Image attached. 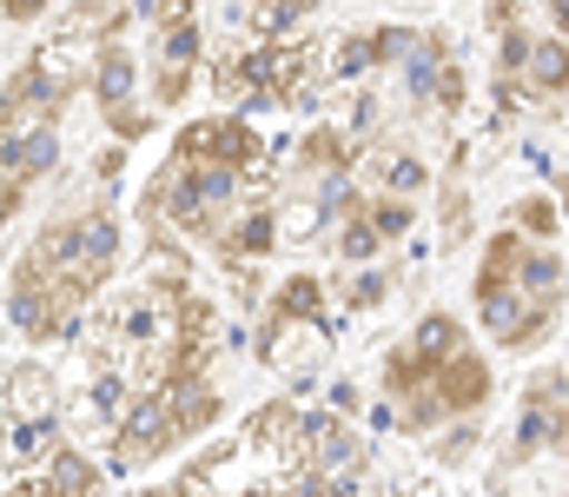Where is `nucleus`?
<instances>
[{"instance_id":"f257e3e1","label":"nucleus","mask_w":569,"mask_h":497,"mask_svg":"<svg viewBox=\"0 0 569 497\" xmlns=\"http://www.w3.org/2000/svg\"><path fill=\"white\" fill-rule=\"evenodd\" d=\"M120 259H127V226L113 199L47 212L7 272V326L27 345H73L87 312L113 292Z\"/></svg>"},{"instance_id":"f03ea898","label":"nucleus","mask_w":569,"mask_h":497,"mask_svg":"<svg viewBox=\"0 0 569 497\" xmlns=\"http://www.w3.org/2000/svg\"><path fill=\"white\" fill-rule=\"evenodd\" d=\"M470 306L477 331L503 351V358H530L543 351L569 306V259L543 239H523L517 226H497L477 252L470 272Z\"/></svg>"},{"instance_id":"7ed1b4c3","label":"nucleus","mask_w":569,"mask_h":497,"mask_svg":"<svg viewBox=\"0 0 569 497\" xmlns=\"http://www.w3.org/2000/svg\"><path fill=\"white\" fill-rule=\"evenodd\" d=\"M219 418H226V385L212 371H166V378H152L140 391H127L100 465L113 478H140L152 465L206 445L219 431Z\"/></svg>"},{"instance_id":"20e7f679","label":"nucleus","mask_w":569,"mask_h":497,"mask_svg":"<svg viewBox=\"0 0 569 497\" xmlns=\"http://www.w3.org/2000/svg\"><path fill=\"white\" fill-rule=\"evenodd\" d=\"M325 40L291 33V40H232L226 53L206 60V87L226 113H305L325 93Z\"/></svg>"},{"instance_id":"39448f33","label":"nucleus","mask_w":569,"mask_h":497,"mask_svg":"<svg viewBox=\"0 0 569 497\" xmlns=\"http://www.w3.org/2000/svg\"><path fill=\"white\" fill-rule=\"evenodd\" d=\"M259 192H279V186H252L246 172H226V166H192V160H159V172L140 186V219L146 232H172L179 246H212L219 226L259 199Z\"/></svg>"},{"instance_id":"423d86ee","label":"nucleus","mask_w":569,"mask_h":497,"mask_svg":"<svg viewBox=\"0 0 569 497\" xmlns=\"http://www.w3.org/2000/svg\"><path fill=\"white\" fill-rule=\"evenodd\" d=\"M457 345H470L463 319L443 312V306H430L425 319H418V331L385 351V365H378V398H385V425H391V431L430 438V431L443 425V411H437V371H443V358H450Z\"/></svg>"},{"instance_id":"0eeeda50","label":"nucleus","mask_w":569,"mask_h":497,"mask_svg":"<svg viewBox=\"0 0 569 497\" xmlns=\"http://www.w3.org/2000/svg\"><path fill=\"white\" fill-rule=\"evenodd\" d=\"M569 100V40L537 27V20H517L497 33V53H490V107L497 120L523 113V107H563Z\"/></svg>"},{"instance_id":"6e6552de","label":"nucleus","mask_w":569,"mask_h":497,"mask_svg":"<svg viewBox=\"0 0 569 497\" xmlns=\"http://www.w3.org/2000/svg\"><path fill=\"white\" fill-rule=\"evenodd\" d=\"M391 80H398L405 107L430 113V120H457L463 100H470V73H463V53H457L450 27H405Z\"/></svg>"},{"instance_id":"1a4fd4ad","label":"nucleus","mask_w":569,"mask_h":497,"mask_svg":"<svg viewBox=\"0 0 569 497\" xmlns=\"http://www.w3.org/2000/svg\"><path fill=\"white\" fill-rule=\"evenodd\" d=\"M146 27V100H152V113H166V107H186V93L199 87V73H206V20H199V0H179V7H166V13H152L140 20Z\"/></svg>"},{"instance_id":"9d476101","label":"nucleus","mask_w":569,"mask_h":497,"mask_svg":"<svg viewBox=\"0 0 569 497\" xmlns=\"http://www.w3.org/2000/svg\"><path fill=\"white\" fill-rule=\"evenodd\" d=\"M563 445H569V371L543 365L523 385L517 431H510V465H537L543 451H563Z\"/></svg>"},{"instance_id":"9b49d317","label":"nucleus","mask_w":569,"mask_h":497,"mask_svg":"<svg viewBox=\"0 0 569 497\" xmlns=\"http://www.w3.org/2000/svg\"><path fill=\"white\" fill-rule=\"evenodd\" d=\"M107 465L87 451V445H53L40 465H27V471H13L7 478V491L0 497H107Z\"/></svg>"},{"instance_id":"f8f14e48","label":"nucleus","mask_w":569,"mask_h":497,"mask_svg":"<svg viewBox=\"0 0 569 497\" xmlns=\"http://www.w3.org/2000/svg\"><path fill=\"white\" fill-rule=\"evenodd\" d=\"M490 398H497V365H490V351H483V345H457V351L443 358V371H437V411H443V425L483 418Z\"/></svg>"},{"instance_id":"ddd939ff","label":"nucleus","mask_w":569,"mask_h":497,"mask_svg":"<svg viewBox=\"0 0 569 497\" xmlns=\"http://www.w3.org/2000/svg\"><path fill=\"white\" fill-rule=\"evenodd\" d=\"M0 418L7 425H67V385L40 358H20L0 378Z\"/></svg>"},{"instance_id":"4468645a","label":"nucleus","mask_w":569,"mask_h":497,"mask_svg":"<svg viewBox=\"0 0 569 497\" xmlns=\"http://www.w3.org/2000/svg\"><path fill=\"white\" fill-rule=\"evenodd\" d=\"M311 13H318V0H239V7H226V27H232V40H291V33H305Z\"/></svg>"},{"instance_id":"2eb2a0df","label":"nucleus","mask_w":569,"mask_h":497,"mask_svg":"<svg viewBox=\"0 0 569 497\" xmlns=\"http://www.w3.org/2000/svg\"><path fill=\"white\" fill-rule=\"evenodd\" d=\"M503 226H517L523 239L557 246V232H563V199H557V192H523V199L510 206V219H503Z\"/></svg>"},{"instance_id":"dca6fc26","label":"nucleus","mask_w":569,"mask_h":497,"mask_svg":"<svg viewBox=\"0 0 569 497\" xmlns=\"http://www.w3.org/2000/svg\"><path fill=\"white\" fill-rule=\"evenodd\" d=\"M365 206H371V226L385 232V246H398V239L418 226V199H398V192H365Z\"/></svg>"},{"instance_id":"f3484780","label":"nucleus","mask_w":569,"mask_h":497,"mask_svg":"<svg viewBox=\"0 0 569 497\" xmlns=\"http://www.w3.org/2000/svg\"><path fill=\"white\" fill-rule=\"evenodd\" d=\"M437 219H443V252H457V246L470 239V192H463V179H450V186H443Z\"/></svg>"},{"instance_id":"a211bd4d","label":"nucleus","mask_w":569,"mask_h":497,"mask_svg":"<svg viewBox=\"0 0 569 497\" xmlns=\"http://www.w3.org/2000/svg\"><path fill=\"white\" fill-rule=\"evenodd\" d=\"M517 20H530V0H483V27H490V33H503V27H517Z\"/></svg>"},{"instance_id":"6ab92c4d","label":"nucleus","mask_w":569,"mask_h":497,"mask_svg":"<svg viewBox=\"0 0 569 497\" xmlns=\"http://www.w3.org/2000/svg\"><path fill=\"white\" fill-rule=\"evenodd\" d=\"M53 7H67V0H0V20H13V27H33V20H47Z\"/></svg>"},{"instance_id":"aec40b11","label":"nucleus","mask_w":569,"mask_h":497,"mask_svg":"<svg viewBox=\"0 0 569 497\" xmlns=\"http://www.w3.org/2000/svg\"><path fill=\"white\" fill-rule=\"evenodd\" d=\"M127 497H199V485L179 471V478H159V485H133Z\"/></svg>"},{"instance_id":"412c9836","label":"nucleus","mask_w":569,"mask_h":497,"mask_svg":"<svg viewBox=\"0 0 569 497\" xmlns=\"http://www.w3.org/2000/svg\"><path fill=\"white\" fill-rule=\"evenodd\" d=\"M530 13H543V27L569 40V0H530Z\"/></svg>"},{"instance_id":"4be33fe9","label":"nucleus","mask_w":569,"mask_h":497,"mask_svg":"<svg viewBox=\"0 0 569 497\" xmlns=\"http://www.w3.org/2000/svg\"><path fill=\"white\" fill-rule=\"evenodd\" d=\"M418 7H430V0H418Z\"/></svg>"}]
</instances>
